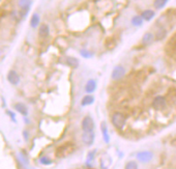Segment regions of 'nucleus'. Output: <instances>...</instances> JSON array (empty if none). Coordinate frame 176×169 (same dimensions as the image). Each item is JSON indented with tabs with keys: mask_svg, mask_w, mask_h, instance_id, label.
Returning a JSON list of instances; mask_svg holds the SVG:
<instances>
[{
	"mask_svg": "<svg viewBox=\"0 0 176 169\" xmlns=\"http://www.w3.org/2000/svg\"><path fill=\"white\" fill-rule=\"evenodd\" d=\"M111 122H112V124H113V125L116 128V129L121 130L123 127H124L125 122H127V118H125V115L123 113L115 112L113 115H112Z\"/></svg>",
	"mask_w": 176,
	"mask_h": 169,
	"instance_id": "obj_1",
	"label": "nucleus"
},
{
	"mask_svg": "<svg viewBox=\"0 0 176 169\" xmlns=\"http://www.w3.org/2000/svg\"><path fill=\"white\" fill-rule=\"evenodd\" d=\"M74 150V146L70 143H64V144L60 145L56 150V156L58 158H63V157H66L70 154V152Z\"/></svg>",
	"mask_w": 176,
	"mask_h": 169,
	"instance_id": "obj_2",
	"label": "nucleus"
},
{
	"mask_svg": "<svg viewBox=\"0 0 176 169\" xmlns=\"http://www.w3.org/2000/svg\"><path fill=\"white\" fill-rule=\"evenodd\" d=\"M125 76V68L123 65H116L115 68H113L111 74V78L114 81H119Z\"/></svg>",
	"mask_w": 176,
	"mask_h": 169,
	"instance_id": "obj_3",
	"label": "nucleus"
},
{
	"mask_svg": "<svg viewBox=\"0 0 176 169\" xmlns=\"http://www.w3.org/2000/svg\"><path fill=\"white\" fill-rule=\"evenodd\" d=\"M81 128L83 132H93V129H94V120H93V118L90 117V116H85L82 119Z\"/></svg>",
	"mask_w": 176,
	"mask_h": 169,
	"instance_id": "obj_4",
	"label": "nucleus"
},
{
	"mask_svg": "<svg viewBox=\"0 0 176 169\" xmlns=\"http://www.w3.org/2000/svg\"><path fill=\"white\" fill-rule=\"evenodd\" d=\"M152 158H154V154L151 152H148V150H143V152L137 154V159L141 163H148V162L151 161Z\"/></svg>",
	"mask_w": 176,
	"mask_h": 169,
	"instance_id": "obj_5",
	"label": "nucleus"
},
{
	"mask_svg": "<svg viewBox=\"0 0 176 169\" xmlns=\"http://www.w3.org/2000/svg\"><path fill=\"white\" fill-rule=\"evenodd\" d=\"M166 104H167L166 98L163 97V95H157V97H155L151 105L155 110H161V109H163L166 106Z\"/></svg>",
	"mask_w": 176,
	"mask_h": 169,
	"instance_id": "obj_6",
	"label": "nucleus"
},
{
	"mask_svg": "<svg viewBox=\"0 0 176 169\" xmlns=\"http://www.w3.org/2000/svg\"><path fill=\"white\" fill-rule=\"evenodd\" d=\"M30 5H31V0H19L18 1V6L21 10V17L24 18L28 14Z\"/></svg>",
	"mask_w": 176,
	"mask_h": 169,
	"instance_id": "obj_7",
	"label": "nucleus"
},
{
	"mask_svg": "<svg viewBox=\"0 0 176 169\" xmlns=\"http://www.w3.org/2000/svg\"><path fill=\"white\" fill-rule=\"evenodd\" d=\"M82 141L85 145L90 146L94 141V133L93 132H83L82 134Z\"/></svg>",
	"mask_w": 176,
	"mask_h": 169,
	"instance_id": "obj_8",
	"label": "nucleus"
},
{
	"mask_svg": "<svg viewBox=\"0 0 176 169\" xmlns=\"http://www.w3.org/2000/svg\"><path fill=\"white\" fill-rule=\"evenodd\" d=\"M154 33H151V32H146V33L143 35L141 43H142V45H143V46L147 47V46H150V45H151L152 43H154Z\"/></svg>",
	"mask_w": 176,
	"mask_h": 169,
	"instance_id": "obj_9",
	"label": "nucleus"
},
{
	"mask_svg": "<svg viewBox=\"0 0 176 169\" xmlns=\"http://www.w3.org/2000/svg\"><path fill=\"white\" fill-rule=\"evenodd\" d=\"M167 36V29L164 26L159 27L157 31H155L154 34V40L155 41H163Z\"/></svg>",
	"mask_w": 176,
	"mask_h": 169,
	"instance_id": "obj_10",
	"label": "nucleus"
},
{
	"mask_svg": "<svg viewBox=\"0 0 176 169\" xmlns=\"http://www.w3.org/2000/svg\"><path fill=\"white\" fill-rule=\"evenodd\" d=\"M140 16L142 17V19L144 20V21H151V20L154 18L155 13H154V10L148 8V10H144Z\"/></svg>",
	"mask_w": 176,
	"mask_h": 169,
	"instance_id": "obj_11",
	"label": "nucleus"
},
{
	"mask_svg": "<svg viewBox=\"0 0 176 169\" xmlns=\"http://www.w3.org/2000/svg\"><path fill=\"white\" fill-rule=\"evenodd\" d=\"M97 89V81L94 79H90L85 84V91L87 93H92Z\"/></svg>",
	"mask_w": 176,
	"mask_h": 169,
	"instance_id": "obj_12",
	"label": "nucleus"
},
{
	"mask_svg": "<svg viewBox=\"0 0 176 169\" xmlns=\"http://www.w3.org/2000/svg\"><path fill=\"white\" fill-rule=\"evenodd\" d=\"M38 34L42 38H47L50 34V27L48 24H42L38 29Z\"/></svg>",
	"mask_w": 176,
	"mask_h": 169,
	"instance_id": "obj_13",
	"label": "nucleus"
},
{
	"mask_svg": "<svg viewBox=\"0 0 176 169\" xmlns=\"http://www.w3.org/2000/svg\"><path fill=\"white\" fill-rule=\"evenodd\" d=\"M7 80L11 84L17 85L20 82V77H19V75L17 74V72H15V71H10V73H8V75H7Z\"/></svg>",
	"mask_w": 176,
	"mask_h": 169,
	"instance_id": "obj_14",
	"label": "nucleus"
},
{
	"mask_svg": "<svg viewBox=\"0 0 176 169\" xmlns=\"http://www.w3.org/2000/svg\"><path fill=\"white\" fill-rule=\"evenodd\" d=\"M65 62H66V65H70V68H78L79 67V59L76 58V57H72V56L66 57Z\"/></svg>",
	"mask_w": 176,
	"mask_h": 169,
	"instance_id": "obj_15",
	"label": "nucleus"
},
{
	"mask_svg": "<svg viewBox=\"0 0 176 169\" xmlns=\"http://www.w3.org/2000/svg\"><path fill=\"white\" fill-rule=\"evenodd\" d=\"M93 102H94V97L91 95H84L83 99H82L81 105L82 106H89V105L93 104Z\"/></svg>",
	"mask_w": 176,
	"mask_h": 169,
	"instance_id": "obj_16",
	"label": "nucleus"
},
{
	"mask_svg": "<svg viewBox=\"0 0 176 169\" xmlns=\"http://www.w3.org/2000/svg\"><path fill=\"white\" fill-rule=\"evenodd\" d=\"M40 15L38 14H33L32 17H31L30 19V25L32 28H36V27L40 25Z\"/></svg>",
	"mask_w": 176,
	"mask_h": 169,
	"instance_id": "obj_17",
	"label": "nucleus"
},
{
	"mask_svg": "<svg viewBox=\"0 0 176 169\" xmlns=\"http://www.w3.org/2000/svg\"><path fill=\"white\" fill-rule=\"evenodd\" d=\"M169 0H154V8L155 10H162L166 6Z\"/></svg>",
	"mask_w": 176,
	"mask_h": 169,
	"instance_id": "obj_18",
	"label": "nucleus"
},
{
	"mask_svg": "<svg viewBox=\"0 0 176 169\" xmlns=\"http://www.w3.org/2000/svg\"><path fill=\"white\" fill-rule=\"evenodd\" d=\"M143 21H144V20L142 19V17H141V16H134V17L132 18V24L134 25V26H136V27L142 26Z\"/></svg>",
	"mask_w": 176,
	"mask_h": 169,
	"instance_id": "obj_19",
	"label": "nucleus"
},
{
	"mask_svg": "<svg viewBox=\"0 0 176 169\" xmlns=\"http://www.w3.org/2000/svg\"><path fill=\"white\" fill-rule=\"evenodd\" d=\"M16 109H17L18 111H19L21 114H24V115H26L27 113H28V109H27V107L25 106L24 104H21V103H19V104L16 105Z\"/></svg>",
	"mask_w": 176,
	"mask_h": 169,
	"instance_id": "obj_20",
	"label": "nucleus"
},
{
	"mask_svg": "<svg viewBox=\"0 0 176 169\" xmlns=\"http://www.w3.org/2000/svg\"><path fill=\"white\" fill-rule=\"evenodd\" d=\"M80 54H81L82 57L84 58H91L93 56V53L91 51H89L87 49H81L80 50Z\"/></svg>",
	"mask_w": 176,
	"mask_h": 169,
	"instance_id": "obj_21",
	"label": "nucleus"
},
{
	"mask_svg": "<svg viewBox=\"0 0 176 169\" xmlns=\"http://www.w3.org/2000/svg\"><path fill=\"white\" fill-rule=\"evenodd\" d=\"M124 169H139V166L137 162L135 161H129L124 165Z\"/></svg>",
	"mask_w": 176,
	"mask_h": 169,
	"instance_id": "obj_22",
	"label": "nucleus"
},
{
	"mask_svg": "<svg viewBox=\"0 0 176 169\" xmlns=\"http://www.w3.org/2000/svg\"><path fill=\"white\" fill-rule=\"evenodd\" d=\"M103 134H104V137H105V141L106 142H109V139H108V134H107V129H106V125H105V124H103Z\"/></svg>",
	"mask_w": 176,
	"mask_h": 169,
	"instance_id": "obj_23",
	"label": "nucleus"
},
{
	"mask_svg": "<svg viewBox=\"0 0 176 169\" xmlns=\"http://www.w3.org/2000/svg\"><path fill=\"white\" fill-rule=\"evenodd\" d=\"M174 101H176V98H174Z\"/></svg>",
	"mask_w": 176,
	"mask_h": 169,
	"instance_id": "obj_24",
	"label": "nucleus"
}]
</instances>
